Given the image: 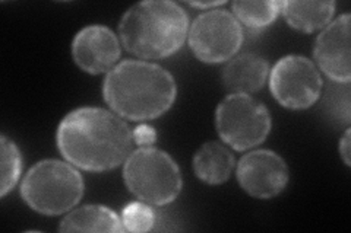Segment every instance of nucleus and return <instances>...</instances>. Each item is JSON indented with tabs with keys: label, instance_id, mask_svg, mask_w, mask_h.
Instances as JSON below:
<instances>
[{
	"label": "nucleus",
	"instance_id": "f257e3e1",
	"mask_svg": "<svg viewBox=\"0 0 351 233\" xmlns=\"http://www.w3.org/2000/svg\"><path fill=\"white\" fill-rule=\"evenodd\" d=\"M62 156L86 172H107L134 152V135L126 121L104 108L73 109L58 127Z\"/></svg>",
	"mask_w": 351,
	"mask_h": 233
},
{
	"label": "nucleus",
	"instance_id": "f03ea898",
	"mask_svg": "<svg viewBox=\"0 0 351 233\" xmlns=\"http://www.w3.org/2000/svg\"><path fill=\"white\" fill-rule=\"evenodd\" d=\"M103 96L119 117L148 121L171 108L178 96V85L171 73L158 64L125 60L107 73Z\"/></svg>",
	"mask_w": 351,
	"mask_h": 233
},
{
	"label": "nucleus",
	"instance_id": "7ed1b4c3",
	"mask_svg": "<svg viewBox=\"0 0 351 233\" xmlns=\"http://www.w3.org/2000/svg\"><path fill=\"white\" fill-rule=\"evenodd\" d=\"M189 16L169 0H147L129 8L120 19L119 36L130 54L161 60L178 53L188 37Z\"/></svg>",
	"mask_w": 351,
	"mask_h": 233
},
{
	"label": "nucleus",
	"instance_id": "20e7f679",
	"mask_svg": "<svg viewBox=\"0 0 351 233\" xmlns=\"http://www.w3.org/2000/svg\"><path fill=\"white\" fill-rule=\"evenodd\" d=\"M24 202L44 216H59L69 212L84 195L82 175L72 165L46 159L36 163L21 184Z\"/></svg>",
	"mask_w": 351,
	"mask_h": 233
},
{
	"label": "nucleus",
	"instance_id": "39448f33",
	"mask_svg": "<svg viewBox=\"0 0 351 233\" xmlns=\"http://www.w3.org/2000/svg\"><path fill=\"white\" fill-rule=\"evenodd\" d=\"M128 190L149 206H167L179 197L183 180L179 165L156 148L132 152L123 166Z\"/></svg>",
	"mask_w": 351,
	"mask_h": 233
},
{
	"label": "nucleus",
	"instance_id": "423d86ee",
	"mask_svg": "<svg viewBox=\"0 0 351 233\" xmlns=\"http://www.w3.org/2000/svg\"><path fill=\"white\" fill-rule=\"evenodd\" d=\"M271 126L267 107L246 94L227 95L215 111V128L219 139L237 152L259 146L268 137Z\"/></svg>",
	"mask_w": 351,
	"mask_h": 233
},
{
	"label": "nucleus",
	"instance_id": "0eeeda50",
	"mask_svg": "<svg viewBox=\"0 0 351 233\" xmlns=\"http://www.w3.org/2000/svg\"><path fill=\"white\" fill-rule=\"evenodd\" d=\"M189 47L204 63L228 61L243 44V29L226 9H211L197 16L189 31Z\"/></svg>",
	"mask_w": 351,
	"mask_h": 233
},
{
	"label": "nucleus",
	"instance_id": "6e6552de",
	"mask_svg": "<svg viewBox=\"0 0 351 233\" xmlns=\"http://www.w3.org/2000/svg\"><path fill=\"white\" fill-rule=\"evenodd\" d=\"M269 90L280 105L289 109H306L319 99L322 77L312 60L290 54L272 68Z\"/></svg>",
	"mask_w": 351,
	"mask_h": 233
},
{
	"label": "nucleus",
	"instance_id": "1a4fd4ad",
	"mask_svg": "<svg viewBox=\"0 0 351 233\" xmlns=\"http://www.w3.org/2000/svg\"><path fill=\"white\" fill-rule=\"evenodd\" d=\"M237 181L254 198L269 200L280 195L289 184V166L272 150L246 153L237 163Z\"/></svg>",
	"mask_w": 351,
	"mask_h": 233
},
{
	"label": "nucleus",
	"instance_id": "9d476101",
	"mask_svg": "<svg viewBox=\"0 0 351 233\" xmlns=\"http://www.w3.org/2000/svg\"><path fill=\"white\" fill-rule=\"evenodd\" d=\"M120 41L114 32L104 25L82 28L72 42V55L80 69L90 74L112 70L120 59Z\"/></svg>",
	"mask_w": 351,
	"mask_h": 233
},
{
	"label": "nucleus",
	"instance_id": "9b49d317",
	"mask_svg": "<svg viewBox=\"0 0 351 233\" xmlns=\"http://www.w3.org/2000/svg\"><path fill=\"white\" fill-rule=\"evenodd\" d=\"M350 25V14L338 16L316 38L313 50L319 69L329 79L339 83H348L351 81Z\"/></svg>",
	"mask_w": 351,
	"mask_h": 233
},
{
	"label": "nucleus",
	"instance_id": "f8f14e48",
	"mask_svg": "<svg viewBox=\"0 0 351 233\" xmlns=\"http://www.w3.org/2000/svg\"><path fill=\"white\" fill-rule=\"evenodd\" d=\"M268 61L254 53L240 54L223 69V85L230 94H255L267 83Z\"/></svg>",
	"mask_w": 351,
	"mask_h": 233
},
{
	"label": "nucleus",
	"instance_id": "ddd939ff",
	"mask_svg": "<svg viewBox=\"0 0 351 233\" xmlns=\"http://www.w3.org/2000/svg\"><path fill=\"white\" fill-rule=\"evenodd\" d=\"M234 156L224 144L208 141L197 149L193 156L195 175L210 185H219L228 181L234 169Z\"/></svg>",
	"mask_w": 351,
	"mask_h": 233
},
{
	"label": "nucleus",
	"instance_id": "4468645a",
	"mask_svg": "<svg viewBox=\"0 0 351 233\" xmlns=\"http://www.w3.org/2000/svg\"><path fill=\"white\" fill-rule=\"evenodd\" d=\"M280 14L293 29L312 34L331 24L335 14V2L332 0H328V2L289 0V2H281Z\"/></svg>",
	"mask_w": 351,
	"mask_h": 233
},
{
	"label": "nucleus",
	"instance_id": "2eb2a0df",
	"mask_svg": "<svg viewBox=\"0 0 351 233\" xmlns=\"http://www.w3.org/2000/svg\"><path fill=\"white\" fill-rule=\"evenodd\" d=\"M59 232H112L122 233L125 226L112 208L88 204L66 215L60 221Z\"/></svg>",
	"mask_w": 351,
	"mask_h": 233
},
{
	"label": "nucleus",
	"instance_id": "dca6fc26",
	"mask_svg": "<svg viewBox=\"0 0 351 233\" xmlns=\"http://www.w3.org/2000/svg\"><path fill=\"white\" fill-rule=\"evenodd\" d=\"M233 15L240 24L250 29H262L271 25L281 12V2H233Z\"/></svg>",
	"mask_w": 351,
	"mask_h": 233
},
{
	"label": "nucleus",
	"instance_id": "f3484780",
	"mask_svg": "<svg viewBox=\"0 0 351 233\" xmlns=\"http://www.w3.org/2000/svg\"><path fill=\"white\" fill-rule=\"evenodd\" d=\"M0 146H2V181H0V195L5 197L10 190H14L16 185L21 169H22V159L21 152L16 144L9 140L6 136L0 137Z\"/></svg>",
	"mask_w": 351,
	"mask_h": 233
},
{
	"label": "nucleus",
	"instance_id": "a211bd4d",
	"mask_svg": "<svg viewBox=\"0 0 351 233\" xmlns=\"http://www.w3.org/2000/svg\"><path fill=\"white\" fill-rule=\"evenodd\" d=\"M156 212L144 202H136L128 204L122 212V223L125 230L144 233L152 230L156 225Z\"/></svg>",
	"mask_w": 351,
	"mask_h": 233
},
{
	"label": "nucleus",
	"instance_id": "6ab92c4d",
	"mask_svg": "<svg viewBox=\"0 0 351 233\" xmlns=\"http://www.w3.org/2000/svg\"><path fill=\"white\" fill-rule=\"evenodd\" d=\"M132 135H134L135 144L141 148H149L157 140V133L151 126L148 124H141L136 128L132 130Z\"/></svg>",
	"mask_w": 351,
	"mask_h": 233
},
{
	"label": "nucleus",
	"instance_id": "aec40b11",
	"mask_svg": "<svg viewBox=\"0 0 351 233\" xmlns=\"http://www.w3.org/2000/svg\"><path fill=\"white\" fill-rule=\"evenodd\" d=\"M339 154L347 166L351 165V140H350V128L344 133V136L339 141Z\"/></svg>",
	"mask_w": 351,
	"mask_h": 233
},
{
	"label": "nucleus",
	"instance_id": "412c9836",
	"mask_svg": "<svg viewBox=\"0 0 351 233\" xmlns=\"http://www.w3.org/2000/svg\"><path fill=\"white\" fill-rule=\"evenodd\" d=\"M191 6L193 8H197V9H213V8H217V6H221V5H226V0H219V2H189Z\"/></svg>",
	"mask_w": 351,
	"mask_h": 233
}]
</instances>
